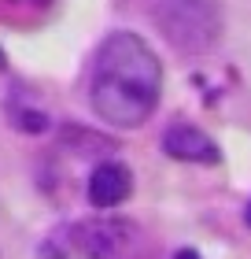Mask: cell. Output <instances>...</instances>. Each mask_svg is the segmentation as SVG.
Masks as SVG:
<instances>
[{
    "instance_id": "6da1fadb",
    "label": "cell",
    "mask_w": 251,
    "mask_h": 259,
    "mask_svg": "<svg viewBox=\"0 0 251 259\" xmlns=\"http://www.w3.org/2000/svg\"><path fill=\"white\" fill-rule=\"evenodd\" d=\"M163 93V67L152 45L129 30L107 33L92 56L89 104L104 122L118 130H137L152 119Z\"/></svg>"
},
{
    "instance_id": "7a4b0ae2",
    "label": "cell",
    "mask_w": 251,
    "mask_h": 259,
    "mask_svg": "<svg viewBox=\"0 0 251 259\" xmlns=\"http://www.w3.org/2000/svg\"><path fill=\"white\" fill-rule=\"evenodd\" d=\"M152 22L177 52H207L222 37V4L218 0H152Z\"/></svg>"
},
{
    "instance_id": "3957f363",
    "label": "cell",
    "mask_w": 251,
    "mask_h": 259,
    "mask_svg": "<svg viewBox=\"0 0 251 259\" xmlns=\"http://www.w3.org/2000/svg\"><path fill=\"white\" fill-rule=\"evenodd\" d=\"M70 241L85 259H155V241L129 219H85Z\"/></svg>"
},
{
    "instance_id": "277c9868",
    "label": "cell",
    "mask_w": 251,
    "mask_h": 259,
    "mask_svg": "<svg viewBox=\"0 0 251 259\" xmlns=\"http://www.w3.org/2000/svg\"><path fill=\"white\" fill-rule=\"evenodd\" d=\"M89 204L92 207H118V204H126L129 193H133V174H129L126 163H118V159H104L96 170L89 174Z\"/></svg>"
},
{
    "instance_id": "5b68a950",
    "label": "cell",
    "mask_w": 251,
    "mask_h": 259,
    "mask_svg": "<svg viewBox=\"0 0 251 259\" xmlns=\"http://www.w3.org/2000/svg\"><path fill=\"white\" fill-rule=\"evenodd\" d=\"M163 148L170 159H181V163H218L222 159L218 145L196 126H170L163 134Z\"/></svg>"
},
{
    "instance_id": "8992f818",
    "label": "cell",
    "mask_w": 251,
    "mask_h": 259,
    "mask_svg": "<svg viewBox=\"0 0 251 259\" xmlns=\"http://www.w3.org/2000/svg\"><path fill=\"white\" fill-rule=\"evenodd\" d=\"M8 119L15 122V130H22V134H44V130H48V115L37 111V108H22L19 100H8Z\"/></svg>"
},
{
    "instance_id": "52a82bcc",
    "label": "cell",
    "mask_w": 251,
    "mask_h": 259,
    "mask_svg": "<svg viewBox=\"0 0 251 259\" xmlns=\"http://www.w3.org/2000/svg\"><path fill=\"white\" fill-rule=\"evenodd\" d=\"M52 0H0V19L4 22H22V15L19 11H44Z\"/></svg>"
},
{
    "instance_id": "ba28073f",
    "label": "cell",
    "mask_w": 251,
    "mask_h": 259,
    "mask_svg": "<svg viewBox=\"0 0 251 259\" xmlns=\"http://www.w3.org/2000/svg\"><path fill=\"white\" fill-rule=\"evenodd\" d=\"M174 259H199V255H196V252H192V248H181V252H177V255H174Z\"/></svg>"
},
{
    "instance_id": "9c48e42d",
    "label": "cell",
    "mask_w": 251,
    "mask_h": 259,
    "mask_svg": "<svg viewBox=\"0 0 251 259\" xmlns=\"http://www.w3.org/2000/svg\"><path fill=\"white\" fill-rule=\"evenodd\" d=\"M244 219H247V230H251V204H247V211H244Z\"/></svg>"
},
{
    "instance_id": "30bf717a",
    "label": "cell",
    "mask_w": 251,
    "mask_h": 259,
    "mask_svg": "<svg viewBox=\"0 0 251 259\" xmlns=\"http://www.w3.org/2000/svg\"><path fill=\"white\" fill-rule=\"evenodd\" d=\"M0 70H4V52H0Z\"/></svg>"
}]
</instances>
